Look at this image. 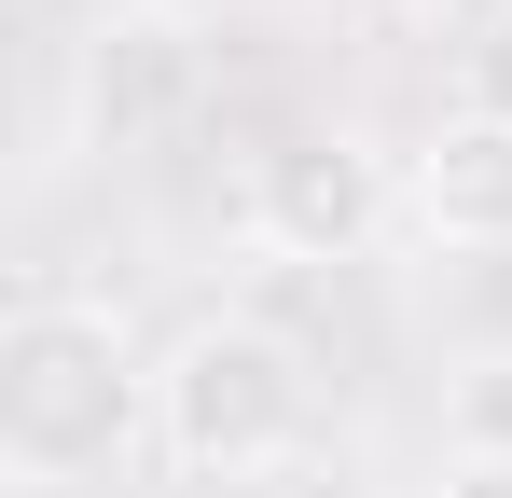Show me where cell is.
<instances>
[{"label":"cell","instance_id":"obj_1","mask_svg":"<svg viewBox=\"0 0 512 498\" xmlns=\"http://www.w3.org/2000/svg\"><path fill=\"white\" fill-rule=\"evenodd\" d=\"M319 443V374L305 346L250 305H208L153 346V457L180 485H263Z\"/></svg>","mask_w":512,"mask_h":498},{"label":"cell","instance_id":"obj_2","mask_svg":"<svg viewBox=\"0 0 512 498\" xmlns=\"http://www.w3.org/2000/svg\"><path fill=\"white\" fill-rule=\"evenodd\" d=\"M125 429H153V360L125 346V319L97 291H28L0 319V457L28 485H84Z\"/></svg>","mask_w":512,"mask_h":498},{"label":"cell","instance_id":"obj_3","mask_svg":"<svg viewBox=\"0 0 512 498\" xmlns=\"http://www.w3.org/2000/svg\"><path fill=\"white\" fill-rule=\"evenodd\" d=\"M236 222H250L263 263H360V249L402 222V166L346 125H305V139H263L250 180H236Z\"/></svg>","mask_w":512,"mask_h":498},{"label":"cell","instance_id":"obj_4","mask_svg":"<svg viewBox=\"0 0 512 498\" xmlns=\"http://www.w3.org/2000/svg\"><path fill=\"white\" fill-rule=\"evenodd\" d=\"M180 111H194V14L111 0L84 28V56H70V139H84V153H139Z\"/></svg>","mask_w":512,"mask_h":498},{"label":"cell","instance_id":"obj_5","mask_svg":"<svg viewBox=\"0 0 512 498\" xmlns=\"http://www.w3.org/2000/svg\"><path fill=\"white\" fill-rule=\"evenodd\" d=\"M402 222H416L429 249H457V263L512 249V125H485V111H443L416 153H402Z\"/></svg>","mask_w":512,"mask_h":498},{"label":"cell","instance_id":"obj_6","mask_svg":"<svg viewBox=\"0 0 512 498\" xmlns=\"http://www.w3.org/2000/svg\"><path fill=\"white\" fill-rule=\"evenodd\" d=\"M443 457H512V346L443 374Z\"/></svg>","mask_w":512,"mask_h":498},{"label":"cell","instance_id":"obj_7","mask_svg":"<svg viewBox=\"0 0 512 498\" xmlns=\"http://www.w3.org/2000/svg\"><path fill=\"white\" fill-rule=\"evenodd\" d=\"M443 111H485V125H512V0L471 28V42H457V97H443Z\"/></svg>","mask_w":512,"mask_h":498},{"label":"cell","instance_id":"obj_8","mask_svg":"<svg viewBox=\"0 0 512 498\" xmlns=\"http://www.w3.org/2000/svg\"><path fill=\"white\" fill-rule=\"evenodd\" d=\"M429 498H512V457H443Z\"/></svg>","mask_w":512,"mask_h":498},{"label":"cell","instance_id":"obj_9","mask_svg":"<svg viewBox=\"0 0 512 498\" xmlns=\"http://www.w3.org/2000/svg\"><path fill=\"white\" fill-rule=\"evenodd\" d=\"M360 28H429V14H457V0H346Z\"/></svg>","mask_w":512,"mask_h":498}]
</instances>
